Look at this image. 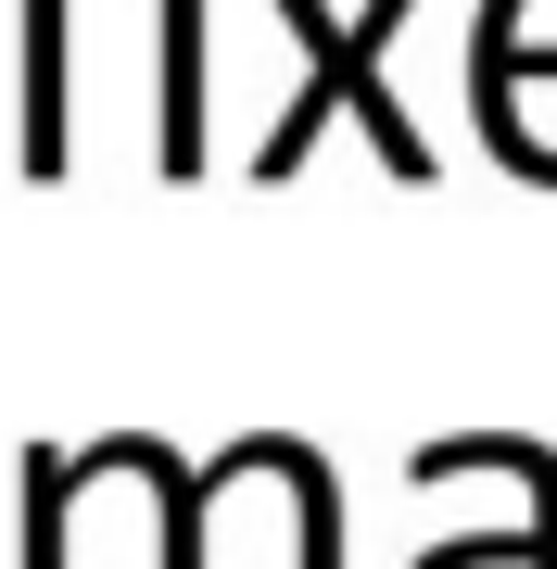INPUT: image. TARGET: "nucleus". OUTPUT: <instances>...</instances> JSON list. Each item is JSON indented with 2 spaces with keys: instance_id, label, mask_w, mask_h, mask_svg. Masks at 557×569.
Wrapping results in <instances>:
<instances>
[{
  "instance_id": "f257e3e1",
  "label": "nucleus",
  "mask_w": 557,
  "mask_h": 569,
  "mask_svg": "<svg viewBox=\"0 0 557 569\" xmlns=\"http://www.w3.org/2000/svg\"><path fill=\"white\" fill-rule=\"evenodd\" d=\"M392 13H406V0H380V13H368V26L342 39V26H317V0H291V26H305V51H317V89L291 102V127L267 140V178H291V164H305V140H317V114H330V102H368L380 152H392V178H431V152H418V127H406V114H392L380 89H368V63H380V39H392Z\"/></svg>"
},
{
  "instance_id": "f03ea898",
  "label": "nucleus",
  "mask_w": 557,
  "mask_h": 569,
  "mask_svg": "<svg viewBox=\"0 0 557 569\" xmlns=\"http://www.w3.org/2000/svg\"><path fill=\"white\" fill-rule=\"evenodd\" d=\"M406 481H519V519L545 531V569H557V443H519V430H456V443H418Z\"/></svg>"
},
{
  "instance_id": "7ed1b4c3",
  "label": "nucleus",
  "mask_w": 557,
  "mask_h": 569,
  "mask_svg": "<svg viewBox=\"0 0 557 569\" xmlns=\"http://www.w3.org/2000/svg\"><path fill=\"white\" fill-rule=\"evenodd\" d=\"M89 456H115L127 481H140L152 507H166V569H203V493H216L203 468H178L166 443H140V430H127V443H89Z\"/></svg>"
},
{
  "instance_id": "20e7f679",
  "label": "nucleus",
  "mask_w": 557,
  "mask_h": 569,
  "mask_svg": "<svg viewBox=\"0 0 557 569\" xmlns=\"http://www.w3.org/2000/svg\"><path fill=\"white\" fill-rule=\"evenodd\" d=\"M63 507H77V456H26V569H63Z\"/></svg>"
},
{
  "instance_id": "39448f33",
  "label": "nucleus",
  "mask_w": 557,
  "mask_h": 569,
  "mask_svg": "<svg viewBox=\"0 0 557 569\" xmlns=\"http://www.w3.org/2000/svg\"><path fill=\"white\" fill-rule=\"evenodd\" d=\"M418 569H545V531L519 519V531H469V545H431Z\"/></svg>"
}]
</instances>
